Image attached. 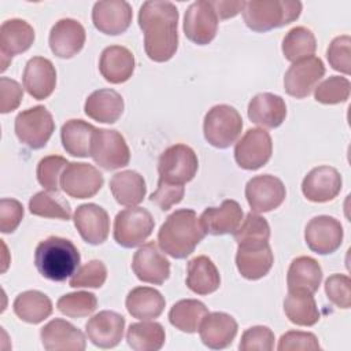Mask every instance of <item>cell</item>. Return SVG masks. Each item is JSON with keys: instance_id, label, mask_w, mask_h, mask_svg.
<instances>
[{"instance_id": "6da1fadb", "label": "cell", "mask_w": 351, "mask_h": 351, "mask_svg": "<svg viewBox=\"0 0 351 351\" xmlns=\"http://www.w3.org/2000/svg\"><path fill=\"white\" fill-rule=\"evenodd\" d=\"M178 10L170 1L151 0L138 11V26L144 33V49L154 62L170 60L178 48Z\"/></svg>"}, {"instance_id": "7a4b0ae2", "label": "cell", "mask_w": 351, "mask_h": 351, "mask_svg": "<svg viewBox=\"0 0 351 351\" xmlns=\"http://www.w3.org/2000/svg\"><path fill=\"white\" fill-rule=\"evenodd\" d=\"M196 213L191 208H181L171 213L158 232V244L163 252L184 259L189 256L197 244L204 239Z\"/></svg>"}, {"instance_id": "3957f363", "label": "cell", "mask_w": 351, "mask_h": 351, "mask_svg": "<svg viewBox=\"0 0 351 351\" xmlns=\"http://www.w3.org/2000/svg\"><path fill=\"white\" fill-rule=\"evenodd\" d=\"M81 262L77 247L69 239L49 236L40 241L34 251V265L38 273L56 282L66 281L75 273Z\"/></svg>"}, {"instance_id": "277c9868", "label": "cell", "mask_w": 351, "mask_h": 351, "mask_svg": "<svg viewBox=\"0 0 351 351\" xmlns=\"http://www.w3.org/2000/svg\"><path fill=\"white\" fill-rule=\"evenodd\" d=\"M302 12L300 1L285 0H251L243 4V19L248 29L263 33L289 25Z\"/></svg>"}, {"instance_id": "5b68a950", "label": "cell", "mask_w": 351, "mask_h": 351, "mask_svg": "<svg viewBox=\"0 0 351 351\" xmlns=\"http://www.w3.org/2000/svg\"><path fill=\"white\" fill-rule=\"evenodd\" d=\"M243 129V119L239 111L228 104L211 107L203 121L206 141L219 149L230 147L239 138Z\"/></svg>"}, {"instance_id": "8992f818", "label": "cell", "mask_w": 351, "mask_h": 351, "mask_svg": "<svg viewBox=\"0 0 351 351\" xmlns=\"http://www.w3.org/2000/svg\"><path fill=\"white\" fill-rule=\"evenodd\" d=\"M154 217L147 208L129 207L119 211L114 219V240L125 248L141 245L152 233Z\"/></svg>"}, {"instance_id": "52a82bcc", "label": "cell", "mask_w": 351, "mask_h": 351, "mask_svg": "<svg viewBox=\"0 0 351 351\" xmlns=\"http://www.w3.org/2000/svg\"><path fill=\"white\" fill-rule=\"evenodd\" d=\"M55 130L52 114L44 106H34L19 112L15 118L18 140L32 149L45 147Z\"/></svg>"}, {"instance_id": "ba28073f", "label": "cell", "mask_w": 351, "mask_h": 351, "mask_svg": "<svg viewBox=\"0 0 351 351\" xmlns=\"http://www.w3.org/2000/svg\"><path fill=\"white\" fill-rule=\"evenodd\" d=\"M199 167L195 151L185 144H174L166 148L158 160L159 178L173 184H185L191 181Z\"/></svg>"}, {"instance_id": "9c48e42d", "label": "cell", "mask_w": 351, "mask_h": 351, "mask_svg": "<svg viewBox=\"0 0 351 351\" xmlns=\"http://www.w3.org/2000/svg\"><path fill=\"white\" fill-rule=\"evenodd\" d=\"M90 156L104 170H117L128 166L130 149L125 137L110 129H96L92 138Z\"/></svg>"}, {"instance_id": "30bf717a", "label": "cell", "mask_w": 351, "mask_h": 351, "mask_svg": "<svg viewBox=\"0 0 351 351\" xmlns=\"http://www.w3.org/2000/svg\"><path fill=\"white\" fill-rule=\"evenodd\" d=\"M273 143L265 129H248L234 145V159L244 170H258L271 158Z\"/></svg>"}, {"instance_id": "8fae6325", "label": "cell", "mask_w": 351, "mask_h": 351, "mask_svg": "<svg viewBox=\"0 0 351 351\" xmlns=\"http://www.w3.org/2000/svg\"><path fill=\"white\" fill-rule=\"evenodd\" d=\"M103 182V174L95 166L82 162H70L60 176L63 192L74 199L93 197L101 189Z\"/></svg>"}, {"instance_id": "7c38bea8", "label": "cell", "mask_w": 351, "mask_h": 351, "mask_svg": "<svg viewBox=\"0 0 351 351\" xmlns=\"http://www.w3.org/2000/svg\"><path fill=\"white\" fill-rule=\"evenodd\" d=\"M184 33L186 38L197 45L210 44L218 30V16L207 0L192 3L184 15Z\"/></svg>"}, {"instance_id": "4fadbf2b", "label": "cell", "mask_w": 351, "mask_h": 351, "mask_svg": "<svg viewBox=\"0 0 351 351\" xmlns=\"http://www.w3.org/2000/svg\"><path fill=\"white\" fill-rule=\"evenodd\" d=\"M287 191L282 181L271 174L252 177L245 185V199L252 213H269L280 207Z\"/></svg>"}, {"instance_id": "5bb4252c", "label": "cell", "mask_w": 351, "mask_h": 351, "mask_svg": "<svg viewBox=\"0 0 351 351\" xmlns=\"http://www.w3.org/2000/svg\"><path fill=\"white\" fill-rule=\"evenodd\" d=\"M344 232L339 219L329 215H318L308 221L304 229L307 247L319 255L333 254L343 243Z\"/></svg>"}, {"instance_id": "9a60e30c", "label": "cell", "mask_w": 351, "mask_h": 351, "mask_svg": "<svg viewBox=\"0 0 351 351\" xmlns=\"http://www.w3.org/2000/svg\"><path fill=\"white\" fill-rule=\"evenodd\" d=\"M324 74V62L317 56L295 62L284 75L285 92L292 97L304 99L315 89Z\"/></svg>"}, {"instance_id": "2e32d148", "label": "cell", "mask_w": 351, "mask_h": 351, "mask_svg": "<svg viewBox=\"0 0 351 351\" xmlns=\"http://www.w3.org/2000/svg\"><path fill=\"white\" fill-rule=\"evenodd\" d=\"M132 270L140 281L160 285L170 276V262L159 251L158 244L149 241L134 252Z\"/></svg>"}, {"instance_id": "e0dca14e", "label": "cell", "mask_w": 351, "mask_h": 351, "mask_svg": "<svg viewBox=\"0 0 351 351\" xmlns=\"http://www.w3.org/2000/svg\"><path fill=\"white\" fill-rule=\"evenodd\" d=\"M132 5L125 0L97 1L92 10V22L95 27L104 34L118 36L128 30L132 23Z\"/></svg>"}, {"instance_id": "ac0fdd59", "label": "cell", "mask_w": 351, "mask_h": 351, "mask_svg": "<svg viewBox=\"0 0 351 351\" xmlns=\"http://www.w3.org/2000/svg\"><path fill=\"white\" fill-rule=\"evenodd\" d=\"M34 41L33 27L23 19H7L0 27V62L1 73L8 67L15 55L26 52Z\"/></svg>"}, {"instance_id": "d6986e66", "label": "cell", "mask_w": 351, "mask_h": 351, "mask_svg": "<svg viewBox=\"0 0 351 351\" xmlns=\"http://www.w3.org/2000/svg\"><path fill=\"white\" fill-rule=\"evenodd\" d=\"M341 185V176L335 167L318 166L303 178L302 192L310 202L325 203L333 200L340 193Z\"/></svg>"}, {"instance_id": "ffe728a7", "label": "cell", "mask_w": 351, "mask_h": 351, "mask_svg": "<svg viewBox=\"0 0 351 351\" xmlns=\"http://www.w3.org/2000/svg\"><path fill=\"white\" fill-rule=\"evenodd\" d=\"M43 347L48 351H84L86 347L85 335L71 322L55 318L41 328Z\"/></svg>"}, {"instance_id": "44dd1931", "label": "cell", "mask_w": 351, "mask_h": 351, "mask_svg": "<svg viewBox=\"0 0 351 351\" xmlns=\"http://www.w3.org/2000/svg\"><path fill=\"white\" fill-rule=\"evenodd\" d=\"M73 219L80 236L88 244L99 245L107 240L110 232V218L103 207L95 203L81 204L74 211Z\"/></svg>"}, {"instance_id": "7402d4cb", "label": "cell", "mask_w": 351, "mask_h": 351, "mask_svg": "<svg viewBox=\"0 0 351 351\" xmlns=\"http://www.w3.org/2000/svg\"><path fill=\"white\" fill-rule=\"evenodd\" d=\"M125 330V318L110 310H103L95 314L85 325V332L92 344L100 348L117 347Z\"/></svg>"}, {"instance_id": "603a6c76", "label": "cell", "mask_w": 351, "mask_h": 351, "mask_svg": "<svg viewBox=\"0 0 351 351\" xmlns=\"http://www.w3.org/2000/svg\"><path fill=\"white\" fill-rule=\"evenodd\" d=\"M85 38V29L78 21L63 18L51 29L49 48L55 56L70 59L84 48Z\"/></svg>"}, {"instance_id": "cb8c5ba5", "label": "cell", "mask_w": 351, "mask_h": 351, "mask_svg": "<svg viewBox=\"0 0 351 351\" xmlns=\"http://www.w3.org/2000/svg\"><path fill=\"white\" fill-rule=\"evenodd\" d=\"M274 262L271 248L267 243L239 244L236 252V266L239 273L247 280H259L265 277Z\"/></svg>"}, {"instance_id": "d4e9b609", "label": "cell", "mask_w": 351, "mask_h": 351, "mask_svg": "<svg viewBox=\"0 0 351 351\" xmlns=\"http://www.w3.org/2000/svg\"><path fill=\"white\" fill-rule=\"evenodd\" d=\"M23 88L37 100L47 99L56 86V70L52 62L43 56H34L27 60L23 70Z\"/></svg>"}, {"instance_id": "484cf974", "label": "cell", "mask_w": 351, "mask_h": 351, "mask_svg": "<svg viewBox=\"0 0 351 351\" xmlns=\"http://www.w3.org/2000/svg\"><path fill=\"white\" fill-rule=\"evenodd\" d=\"M243 208L236 200L226 199L219 207H207L199 217L206 234L221 236L234 233L243 219Z\"/></svg>"}, {"instance_id": "4316f807", "label": "cell", "mask_w": 351, "mask_h": 351, "mask_svg": "<svg viewBox=\"0 0 351 351\" xmlns=\"http://www.w3.org/2000/svg\"><path fill=\"white\" fill-rule=\"evenodd\" d=\"M236 319L221 311L208 313L200 324L199 335L202 343L211 350H222L229 347L237 335Z\"/></svg>"}, {"instance_id": "83f0119b", "label": "cell", "mask_w": 351, "mask_h": 351, "mask_svg": "<svg viewBox=\"0 0 351 351\" xmlns=\"http://www.w3.org/2000/svg\"><path fill=\"white\" fill-rule=\"evenodd\" d=\"M248 118L266 129L278 128L287 117V104L278 95L263 92L255 95L248 103Z\"/></svg>"}, {"instance_id": "f1b7e54d", "label": "cell", "mask_w": 351, "mask_h": 351, "mask_svg": "<svg viewBox=\"0 0 351 351\" xmlns=\"http://www.w3.org/2000/svg\"><path fill=\"white\" fill-rule=\"evenodd\" d=\"M99 70L110 84L126 82L134 71V56L126 47L110 45L100 55Z\"/></svg>"}, {"instance_id": "f546056e", "label": "cell", "mask_w": 351, "mask_h": 351, "mask_svg": "<svg viewBox=\"0 0 351 351\" xmlns=\"http://www.w3.org/2000/svg\"><path fill=\"white\" fill-rule=\"evenodd\" d=\"M123 99L114 89H97L92 92L84 106L85 114L101 123H115L123 112Z\"/></svg>"}, {"instance_id": "4dcf8cb0", "label": "cell", "mask_w": 351, "mask_h": 351, "mask_svg": "<svg viewBox=\"0 0 351 351\" xmlns=\"http://www.w3.org/2000/svg\"><path fill=\"white\" fill-rule=\"evenodd\" d=\"M221 285V276L214 262L199 255L188 262L186 266V287L197 295H210Z\"/></svg>"}, {"instance_id": "1f68e13d", "label": "cell", "mask_w": 351, "mask_h": 351, "mask_svg": "<svg viewBox=\"0 0 351 351\" xmlns=\"http://www.w3.org/2000/svg\"><path fill=\"white\" fill-rule=\"evenodd\" d=\"M126 310L137 319L149 321L158 318L166 306L162 293L149 287H136L126 296Z\"/></svg>"}, {"instance_id": "d6a6232c", "label": "cell", "mask_w": 351, "mask_h": 351, "mask_svg": "<svg viewBox=\"0 0 351 351\" xmlns=\"http://www.w3.org/2000/svg\"><path fill=\"white\" fill-rule=\"evenodd\" d=\"M322 281V269L319 263L310 256L295 258L287 273L288 291H306L315 293Z\"/></svg>"}, {"instance_id": "836d02e7", "label": "cell", "mask_w": 351, "mask_h": 351, "mask_svg": "<svg viewBox=\"0 0 351 351\" xmlns=\"http://www.w3.org/2000/svg\"><path fill=\"white\" fill-rule=\"evenodd\" d=\"M110 191L117 203L126 207H134L144 200L147 186L141 174L134 170H123L111 177Z\"/></svg>"}, {"instance_id": "e575fe53", "label": "cell", "mask_w": 351, "mask_h": 351, "mask_svg": "<svg viewBox=\"0 0 351 351\" xmlns=\"http://www.w3.org/2000/svg\"><path fill=\"white\" fill-rule=\"evenodd\" d=\"M96 128L82 119H70L60 129L62 145L67 154L77 158L90 156L92 138Z\"/></svg>"}, {"instance_id": "d590c367", "label": "cell", "mask_w": 351, "mask_h": 351, "mask_svg": "<svg viewBox=\"0 0 351 351\" xmlns=\"http://www.w3.org/2000/svg\"><path fill=\"white\" fill-rule=\"evenodd\" d=\"M284 313L298 326H313L321 318L313 293L306 291H288L284 299Z\"/></svg>"}, {"instance_id": "8d00e7d4", "label": "cell", "mask_w": 351, "mask_h": 351, "mask_svg": "<svg viewBox=\"0 0 351 351\" xmlns=\"http://www.w3.org/2000/svg\"><path fill=\"white\" fill-rule=\"evenodd\" d=\"M12 308L22 321L40 324L52 314V302L40 291H25L15 298Z\"/></svg>"}, {"instance_id": "74e56055", "label": "cell", "mask_w": 351, "mask_h": 351, "mask_svg": "<svg viewBox=\"0 0 351 351\" xmlns=\"http://www.w3.org/2000/svg\"><path fill=\"white\" fill-rule=\"evenodd\" d=\"M208 314L204 303L196 299H182L173 304L169 311L170 324L181 332L195 333L199 330L202 321Z\"/></svg>"}, {"instance_id": "f35d334b", "label": "cell", "mask_w": 351, "mask_h": 351, "mask_svg": "<svg viewBox=\"0 0 351 351\" xmlns=\"http://www.w3.org/2000/svg\"><path fill=\"white\" fill-rule=\"evenodd\" d=\"M165 340V328L159 322H136L126 332V341L134 351H158L163 347Z\"/></svg>"}, {"instance_id": "ab89813d", "label": "cell", "mask_w": 351, "mask_h": 351, "mask_svg": "<svg viewBox=\"0 0 351 351\" xmlns=\"http://www.w3.org/2000/svg\"><path fill=\"white\" fill-rule=\"evenodd\" d=\"M281 49L284 58L292 63L310 58L317 49L315 36L310 29L304 26H296L291 29L282 38Z\"/></svg>"}, {"instance_id": "60d3db41", "label": "cell", "mask_w": 351, "mask_h": 351, "mask_svg": "<svg viewBox=\"0 0 351 351\" xmlns=\"http://www.w3.org/2000/svg\"><path fill=\"white\" fill-rule=\"evenodd\" d=\"M29 211L33 215L44 218H58L69 221L71 217V208L67 200H64L59 192L41 191L29 200Z\"/></svg>"}, {"instance_id": "b9f144b4", "label": "cell", "mask_w": 351, "mask_h": 351, "mask_svg": "<svg viewBox=\"0 0 351 351\" xmlns=\"http://www.w3.org/2000/svg\"><path fill=\"white\" fill-rule=\"evenodd\" d=\"M58 310L71 318L90 315L97 308V299L92 292L78 291L60 296L56 302Z\"/></svg>"}, {"instance_id": "7bdbcfd3", "label": "cell", "mask_w": 351, "mask_h": 351, "mask_svg": "<svg viewBox=\"0 0 351 351\" xmlns=\"http://www.w3.org/2000/svg\"><path fill=\"white\" fill-rule=\"evenodd\" d=\"M237 244L250 243H267L270 237V226L267 221L256 213H248L245 219L233 233Z\"/></svg>"}, {"instance_id": "ee69618b", "label": "cell", "mask_w": 351, "mask_h": 351, "mask_svg": "<svg viewBox=\"0 0 351 351\" xmlns=\"http://www.w3.org/2000/svg\"><path fill=\"white\" fill-rule=\"evenodd\" d=\"M351 84L346 77L332 75L322 81L314 90V99L322 104H339L348 100Z\"/></svg>"}, {"instance_id": "f6af8a7d", "label": "cell", "mask_w": 351, "mask_h": 351, "mask_svg": "<svg viewBox=\"0 0 351 351\" xmlns=\"http://www.w3.org/2000/svg\"><path fill=\"white\" fill-rule=\"evenodd\" d=\"M69 165L66 158L59 155H49L43 158L37 165V180L45 191L59 192L60 176L64 167Z\"/></svg>"}, {"instance_id": "bcb514c9", "label": "cell", "mask_w": 351, "mask_h": 351, "mask_svg": "<svg viewBox=\"0 0 351 351\" xmlns=\"http://www.w3.org/2000/svg\"><path fill=\"white\" fill-rule=\"evenodd\" d=\"M107 278V269L101 261L93 259L75 270L70 278L71 288H100Z\"/></svg>"}, {"instance_id": "7dc6e473", "label": "cell", "mask_w": 351, "mask_h": 351, "mask_svg": "<svg viewBox=\"0 0 351 351\" xmlns=\"http://www.w3.org/2000/svg\"><path fill=\"white\" fill-rule=\"evenodd\" d=\"M326 58L333 70L348 75L351 73V37L347 34L335 37L326 49Z\"/></svg>"}, {"instance_id": "c3c4849f", "label": "cell", "mask_w": 351, "mask_h": 351, "mask_svg": "<svg viewBox=\"0 0 351 351\" xmlns=\"http://www.w3.org/2000/svg\"><path fill=\"white\" fill-rule=\"evenodd\" d=\"M274 333L267 326H252L244 330L239 344L241 351H271L274 348Z\"/></svg>"}, {"instance_id": "681fc988", "label": "cell", "mask_w": 351, "mask_h": 351, "mask_svg": "<svg viewBox=\"0 0 351 351\" xmlns=\"http://www.w3.org/2000/svg\"><path fill=\"white\" fill-rule=\"evenodd\" d=\"M325 293L328 299L339 308L351 306V281L346 274H332L325 281Z\"/></svg>"}, {"instance_id": "f907efd6", "label": "cell", "mask_w": 351, "mask_h": 351, "mask_svg": "<svg viewBox=\"0 0 351 351\" xmlns=\"http://www.w3.org/2000/svg\"><path fill=\"white\" fill-rule=\"evenodd\" d=\"M184 193H185V188L182 184H173L159 178L158 188L155 192L151 193L149 200L156 206H159L160 210L167 211L174 204H178L182 200Z\"/></svg>"}, {"instance_id": "816d5d0a", "label": "cell", "mask_w": 351, "mask_h": 351, "mask_svg": "<svg viewBox=\"0 0 351 351\" xmlns=\"http://www.w3.org/2000/svg\"><path fill=\"white\" fill-rule=\"evenodd\" d=\"M319 348L321 346L314 333L300 332V330H289L284 333L280 337L278 346H277L278 351H295V350L317 351Z\"/></svg>"}, {"instance_id": "f5cc1de1", "label": "cell", "mask_w": 351, "mask_h": 351, "mask_svg": "<svg viewBox=\"0 0 351 351\" xmlns=\"http://www.w3.org/2000/svg\"><path fill=\"white\" fill-rule=\"evenodd\" d=\"M23 218V206L15 199L0 200V230L1 233H12Z\"/></svg>"}, {"instance_id": "db71d44e", "label": "cell", "mask_w": 351, "mask_h": 351, "mask_svg": "<svg viewBox=\"0 0 351 351\" xmlns=\"http://www.w3.org/2000/svg\"><path fill=\"white\" fill-rule=\"evenodd\" d=\"M0 111L1 114L11 112L16 110L23 99L22 86L11 78L1 77L0 78Z\"/></svg>"}, {"instance_id": "11a10c76", "label": "cell", "mask_w": 351, "mask_h": 351, "mask_svg": "<svg viewBox=\"0 0 351 351\" xmlns=\"http://www.w3.org/2000/svg\"><path fill=\"white\" fill-rule=\"evenodd\" d=\"M210 4L213 5L218 19H229L236 16L243 10L244 1H223V0H211Z\"/></svg>"}]
</instances>
